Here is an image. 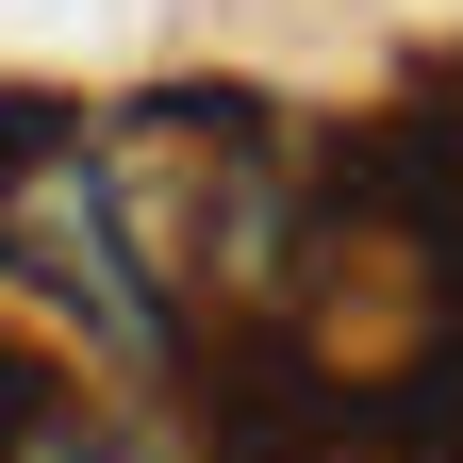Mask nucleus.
I'll use <instances>...</instances> for the list:
<instances>
[{
  "label": "nucleus",
  "mask_w": 463,
  "mask_h": 463,
  "mask_svg": "<svg viewBox=\"0 0 463 463\" xmlns=\"http://www.w3.org/2000/svg\"><path fill=\"white\" fill-rule=\"evenodd\" d=\"M0 281H33L99 364H183V315L133 249V199H116V149L83 99L0 83Z\"/></svg>",
  "instance_id": "1"
},
{
  "label": "nucleus",
  "mask_w": 463,
  "mask_h": 463,
  "mask_svg": "<svg viewBox=\"0 0 463 463\" xmlns=\"http://www.w3.org/2000/svg\"><path fill=\"white\" fill-rule=\"evenodd\" d=\"M0 463H149V447H133V430H116V414H83V397H67V381H50V397H33V414H17V447H0Z\"/></svg>",
  "instance_id": "2"
}]
</instances>
